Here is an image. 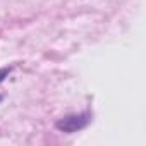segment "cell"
Segmentation results:
<instances>
[{
  "label": "cell",
  "instance_id": "3",
  "mask_svg": "<svg viewBox=\"0 0 146 146\" xmlns=\"http://www.w3.org/2000/svg\"><path fill=\"white\" fill-rule=\"evenodd\" d=\"M0 102H2V95H0Z\"/></svg>",
  "mask_w": 146,
  "mask_h": 146
},
{
  "label": "cell",
  "instance_id": "1",
  "mask_svg": "<svg viewBox=\"0 0 146 146\" xmlns=\"http://www.w3.org/2000/svg\"><path fill=\"white\" fill-rule=\"evenodd\" d=\"M91 120V115L88 112L84 113H74V115H67L60 120H57L55 127L62 132H76V131H81L84 129Z\"/></svg>",
  "mask_w": 146,
  "mask_h": 146
},
{
  "label": "cell",
  "instance_id": "2",
  "mask_svg": "<svg viewBox=\"0 0 146 146\" xmlns=\"http://www.w3.org/2000/svg\"><path fill=\"white\" fill-rule=\"evenodd\" d=\"M11 70H12V67H4V69H0V83L5 79V76H9Z\"/></svg>",
  "mask_w": 146,
  "mask_h": 146
}]
</instances>
